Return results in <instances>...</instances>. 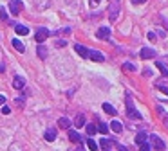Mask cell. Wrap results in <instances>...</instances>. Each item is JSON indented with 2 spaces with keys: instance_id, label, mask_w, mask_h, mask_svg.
I'll use <instances>...</instances> for the list:
<instances>
[{
  "instance_id": "obj_3",
  "label": "cell",
  "mask_w": 168,
  "mask_h": 151,
  "mask_svg": "<svg viewBox=\"0 0 168 151\" xmlns=\"http://www.w3.org/2000/svg\"><path fill=\"white\" fill-rule=\"evenodd\" d=\"M9 11H11L13 14H20V13L24 11L22 0H11V2H9Z\"/></svg>"
},
{
  "instance_id": "obj_7",
  "label": "cell",
  "mask_w": 168,
  "mask_h": 151,
  "mask_svg": "<svg viewBox=\"0 0 168 151\" xmlns=\"http://www.w3.org/2000/svg\"><path fill=\"white\" fill-rule=\"evenodd\" d=\"M96 36H98L100 40H109V36H110L109 27H100V29L96 31Z\"/></svg>"
},
{
  "instance_id": "obj_13",
  "label": "cell",
  "mask_w": 168,
  "mask_h": 151,
  "mask_svg": "<svg viewBox=\"0 0 168 151\" xmlns=\"http://www.w3.org/2000/svg\"><path fill=\"white\" fill-rule=\"evenodd\" d=\"M145 142H148V135H147L145 131H139V133L136 135V144L141 146V144H145Z\"/></svg>"
},
{
  "instance_id": "obj_14",
  "label": "cell",
  "mask_w": 168,
  "mask_h": 151,
  "mask_svg": "<svg viewBox=\"0 0 168 151\" xmlns=\"http://www.w3.org/2000/svg\"><path fill=\"white\" fill-rule=\"evenodd\" d=\"M74 50H76L81 58H89V50H87L83 45H78V43H76V45H74Z\"/></svg>"
},
{
  "instance_id": "obj_12",
  "label": "cell",
  "mask_w": 168,
  "mask_h": 151,
  "mask_svg": "<svg viewBox=\"0 0 168 151\" xmlns=\"http://www.w3.org/2000/svg\"><path fill=\"white\" fill-rule=\"evenodd\" d=\"M58 126H60L62 130H69V128L72 126V122H71L67 117H60V119H58Z\"/></svg>"
},
{
  "instance_id": "obj_22",
  "label": "cell",
  "mask_w": 168,
  "mask_h": 151,
  "mask_svg": "<svg viewBox=\"0 0 168 151\" xmlns=\"http://www.w3.org/2000/svg\"><path fill=\"white\" fill-rule=\"evenodd\" d=\"M85 142H87V148H89L90 151H96V149H98V144H96V142H94L92 139H87Z\"/></svg>"
},
{
  "instance_id": "obj_32",
  "label": "cell",
  "mask_w": 168,
  "mask_h": 151,
  "mask_svg": "<svg viewBox=\"0 0 168 151\" xmlns=\"http://www.w3.org/2000/svg\"><path fill=\"white\" fill-rule=\"evenodd\" d=\"M67 45V41L65 40H60V41H56V47H65Z\"/></svg>"
},
{
  "instance_id": "obj_36",
  "label": "cell",
  "mask_w": 168,
  "mask_h": 151,
  "mask_svg": "<svg viewBox=\"0 0 168 151\" xmlns=\"http://www.w3.org/2000/svg\"><path fill=\"white\" fill-rule=\"evenodd\" d=\"M150 74H152V72H150V70H148V68H147V70H143V76H147V77H148V76H150Z\"/></svg>"
},
{
  "instance_id": "obj_26",
  "label": "cell",
  "mask_w": 168,
  "mask_h": 151,
  "mask_svg": "<svg viewBox=\"0 0 168 151\" xmlns=\"http://www.w3.org/2000/svg\"><path fill=\"white\" fill-rule=\"evenodd\" d=\"M156 67L161 70V74H163V76H168V70L165 68V67H163V65H161V63H159V61H156Z\"/></svg>"
},
{
  "instance_id": "obj_33",
  "label": "cell",
  "mask_w": 168,
  "mask_h": 151,
  "mask_svg": "<svg viewBox=\"0 0 168 151\" xmlns=\"http://www.w3.org/2000/svg\"><path fill=\"white\" fill-rule=\"evenodd\" d=\"M148 40L150 41H156V32H148Z\"/></svg>"
},
{
  "instance_id": "obj_19",
  "label": "cell",
  "mask_w": 168,
  "mask_h": 151,
  "mask_svg": "<svg viewBox=\"0 0 168 151\" xmlns=\"http://www.w3.org/2000/svg\"><path fill=\"white\" fill-rule=\"evenodd\" d=\"M69 139H71L72 142H81V137H80V133H78V131H72V130L69 131Z\"/></svg>"
},
{
  "instance_id": "obj_29",
  "label": "cell",
  "mask_w": 168,
  "mask_h": 151,
  "mask_svg": "<svg viewBox=\"0 0 168 151\" xmlns=\"http://www.w3.org/2000/svg\"><path fill=\"white\" fill-rule=\"evenodd\" d=\"M139 151H150V144H148V142L141 144V146H139Z\"/></svg>"
},
{
  "instance_id": "obj_38",
  "label": "cell",
  "mask_w": 168,
  "mask_h": 151,
  "mask_svg": "<svg viewBox=\"0 0 168 151\" xmlns=\"http://www.w3.org/2000/svg\"><path fill=\"white\" fill-rule=\"evenodd\" d=\"M143 2H147V0H132V4H143Z\"/></svg>"
},
{
  "instance_id": "obj_35",
  "label": "cell",
  "mask_w": 168,
  "mask_h": 151,
  "mask_svg": "<svg viewBox=\"0 0 168 151\" xmlns=\"http://www.w3.org/2000/svg\"><path fill=\"white\" fill-rule=\"evenodd\" d=\"M116 146H118V151H128L125 146H121V144H116Z\"/></svg>"
},
{
  "instance_id": "obj_18",
  "label": "cell",
  "mask_w": 168,
  "mask_h": 151,
  "mask_svg": "<svg viewBox=\"0 0 168 151\" xmlns=\"http://www.w3.org/2000/svg\"><path fill=\"white\" fill-rule=\"evenodd\" d=\"M36 54H38V56L43 59V58H47V49H45V47L40 43V45H38V49H36Z\"/></svg>"
},
{
  "instance_id": "obj_1",
  "label": "cell",
  "mask_w": 168,
  "mask_h": 151,
  "mask_svg": "<svg viewBox=\"0 0 168 151\" xmlns=\"http://www.w3.org/2000/svg\"><path fill=\"white\" fill-rule=\"evenodd\" d=\"M127 110H128V119H130V117H132V119H138V121L143 119V115L134 108V101H132L130 95H127Z\"/></svg>"
},
{
  "instance_id": "obj_15",
  "label": "cell",
  "mask_w": 168,
  "mask_h": 151,
  "mask_svg": "<svg viewBox=\"0 0 168 151\" xmlns=\"http://www.w3.org/2000/svg\"><path fill=\"white\" fill-rule=\"evenodd\" d=\"M110 130H112L114 133H121V131H123V124L118 122V121H112V122H110Z\"/></svg>"
},
{
  "instance_id": "obj_17",
  "label": "cell",
  "mask_w": 168,
  "mask_h": 151,
  "mask_svg": "<svg viewBox=\"0 0 168 151\" xmlns=\"http://www.w3.org/2000/svg\"><path fill=\"white\" fill-rule=\"evenodd\" d=\"M11 43H13V47H14L18 52H24V50H25V47H24V43H22L20 40H13Z\"/></svg>"
},
{
  "instance_id": "obj_8",
  "label": "cell",
  "mask_w": 168,
  "mask_h": 151,
  "mask_svg": "<svg viewBox=\"0 0 168 151\" xmlns=\"http://www.w3.org/2000/svg\"><path fill=\"white\" fill-rule=\"evenodd\" d=\"M139 56H141L143 59H150V58H154V56H156V50H154V49H148V47H145V49H141Z\"/></svg>"
},
{
  "instance_id": "obj_31",
  "label": "cell",
  "mask_w": 168,
  "mask_h": 151,
  "mask_svg": "<svg viewBox=\"0 0 168 151\" xmlns=\"http://www.w3.org/2000/svg\"><path fill=\"white\" fill-rule=\"evenodd\" d=\"M157 88H159L161 92H165V94L168 95V88H166V86H163V85H159V83H157Z\"/></svg>"
},
{
  "instance_id": "obj_24",
  "label": "cell",
  "mask_w": 168,
  "mask_h": 151,
  "mask_svg": "<svg viewBox=\"0 0 168 151\" xmlns=\"http://www.w3.org/2000/svg\"><path fill=\"white\" fill-rule=\"evenodd\" d=\"M96 131H98V128H96L94 124H87V133H89L90 137H92V135H94Z\"/></svg>"
},
{
  "instance_id": "obj_11",
  "label": "cell",
  "mask_w": 168,
  "mask_h": 151,
  "mask_svg": "<svg viewBox=\"0 0 168 151\" xmlns=\"http://www.w3.org/2000/svg\"><path fill=\"white\" fill-rule=\"evenodd\" d=\"M43 139H45L47 142H52V140L56 139V130H54V128H47L45 133H43Z\"/></svg>"
},
{
  "instance_id": "obj_4",
  "label": "cell",
  "mask_w": 168,
  "mask_h": 151,
  "mask_svg": "<svg viewBox=\"0 0 168 151\" xmlns=\"http://www.w3.org/2000/svg\"><path fill=\"white\" fill-rule=\"evenodd\" d=\"M148 139L152 140V146H154L157 151H163V149H165V142H163V139H161L159 135H150Z\"/></svg>"
},
{
  "instance_id": "obj_10",
  "label": "cell",
  "mask_w": 168,
  "mask_h": 151,
  "mask_svg": "<svg viewBox=\"0 0 168 151\" xmlns=\"http://www.w3.org/2000/svg\"><path fill=\"white\" fill-rule=\"evenodd\" d=\"M89 58L94 59V61H98V63H100V61H105V56H103L100 50H89Z\"/></svg>"
},
{
  "instance_id": "obj_39",
  "label": "cell",
  "mask_w": 168,
  "mask_h": 151,
  "mask_svg": "<svg viewBox=\"0 0 168 151\" xmlns=\"http://www.w3.org/2000/svg\"><path fill=\"white\" fill-rule=\"evenodd\" d=\"M98 2H100V0H90V5H92V7H94V5H96V4H98Z\"/></svg>"
},
{
  "instance_id": "obj_5",
  "label": "cell",
  "mask_w": 168,
  "mask_h": 151,
  "mask_svg": "<svg viewBox=\"0 0 168 151\" xmlns=\"http://www.w3.org/2000/svg\"><path fill=\"white\" fill-rule=\"evenodd\" d=\"M109 11H110V13H109V18H110V22H114V20L118 18V14H119V2H118V0L112 2Z\"/></svg>"
},
{
  "instance_id": "obj_37",
  "label": "cell",
  "mask_w": 168,
  "mask_h": 151,
  "mask_svg": "<svg viewBox=\"0 0 168 151\" xmlns=\"http://www.w3.org/2000/svg\"><path fill=\"white\" fill-rule=\"evenodd\" d=\"M0 104H2V106L5 104V97H4V95H0Z\"/></svg>"
},
{
  "instance_id": "obj_21",
  "label": "cell",
  "mask_w": 168,
  "mask_h": 151,
  "mask_svg": "<svg viewBox=\"0 0 168 151\" xmlns=\"http://www.w3.org/2000/svg\"><path fill=\"white\" fill-rule=\"evenodd\" d=\"M98 131L103 133V135H107V133H109V126H107L105 122H100V124H98Z\"/></svg>"
},
{
  "instance_id": "obj_23",
  "label": "cell",
  "mask_w": 168,
  "mask_h": 151,
  "mask_svg": "<svg viewBox=\"0 0 168 151\" xmlns=\"http://www.w3.org/2000/svg\"><path fill=\"white\" fill-rule=\"evenodd\" d=\"M112 146V142L109 140V139H103L101 140V149H105V151H109V148Z\"/></svg>"
},
{
  "instance_id": "obj_42",
  "label": "cell",
  "mask_w": 168,
  "mask_h": 151,
  "mask_svg": "<svg viewBox=\"0 0 168 151\" xmlns=\"http://www.w3.org/2000/svg\"><path fill=\"white\" fill-rule=\"evenodd\" d=\"M76 151H83V148H81V146H78V149Z\"/></svg>"
},
{
  "instance_id": "obj_25",
  "label": "cell",
  "mask_w": 168,
  "mask_h": 151,
  "mask_svg": "<svg viewBox=\"0 0 168 151\" xmlns=\"http://www.w3.org/2000/svg\"><path fill=\"white\" fill-rule=\"evenodd\" d=\"M123 70H127V72H134L136 67H134L132 63H125V65H123Z\"/></svg>"
},
{
  "instance_id": "obj_41",
  "label": "cell",
  "mask_w": 168,
  "mask_h": 151,
  "mask_svg": "<svg viewBox=\"0 0 168 151\" xmlns=\"http://www.w3.org/2000/svg\"><path fill=\"white\" fill-rule=\"evenodd\" d=\"M165 126H168V117H165Z\"/></svg>"
},
{
  "instance_id": "obj_2",
  "label": "cell",
  "mask_w": 168,
  "mask_h": 151,
  "mask_svg": "<svg viewBox=\"0 0 168 151\" xmlns=\"http://www.w3.org/2000/svg\"><path fill=\"white\" fill-rule=\"evenodd\" d=\"M51 36V31L47 29V27H40L38 31H36V34H34V40L38 41V43H42L43 40H47Z\"/></svg>"
},
{
  "instance_id": "obj_30",
  "label": "cell",
  "mask_w": 168,
  "mask_h": 151,
  "mask_svg": "<svg viewBox=\"0 0 168 151\" xmlns=\"http://www.w3.org/2000/svg\"><path fill=\"white\" fill-rule=\"evenodd\" d=\"M2 113H4V115H9V113H11L9 106H5V104H4V106H2Z\"/></svg>"
},
{
  "instance_id": "obj_16",
  "label": "cell",
  "mask_w": 168,
  "mask_h": 151,
  "mask_svg": "<svg viewBox=\"0 0 168 151\" xmlns=\"http://www.w3.org/2000/svg\"><path fill=\"white\" fill-rule=\"evenodd\" d=\"M74 124H76L78 128H83V126H85V115H83V113H78V117H76Z\"/></svg>"
},
{
  "instance_id": "obj_28",
  "label": "cell",
  "mask_w": 168,
  "mask_h": 151,
  "mask_svg": "<svg viewBox=\"0 0 168 151\" xmlns=\"http://www.w3.org/2000/svg\"><path fill=\"white\" fill-rule=\"evenodd\" d=\"M157 61H159V63H161V65H163V67L168 70V56H165V58H159Z\"/></svg>"
},
{
  "instance_id": "obj_34",
  "label": "cell",
  "mask_w": 168,
  "mask_h": 151,
  "mask_svg": "<svg viewBox=\"0 0 168 151\" xmlns=\"http://www.w3.org/2000/svg\"><path fill=\"white\" fill-rule=\"evenodd\" d=\"M157 113H159V115H165V108H163V106H157Z\"/></svg>"
},
{
  "instance_id": "obj_6",
  "label": "cell",
  "mask_w": 168,
  "mask_h": 151,
  "mask_svg": "<svg viewBox=\"0 0 168 151\" xmlns=\"http://www.w3.org/2000/svg\"><path fill=\"white\" fill-rule=\"evenodd\" d=\"M13 88H16V90L25 88V79L20 77V76H14V77H13Z\"/></svg>"
},
{
  "instance_id": "obj_9",
  "label": "cell",
  "mask_w": 168,
  "mask_h": 151,
  "mask_svg": "<svg viewBox=\"0 0 168 151\" xmlns=\"http://www.w3.org/2000/svg\"><path fill=\"white\" fill-rule=\"evenodd\" d=\"M13 27H14V32H16V34H20V36L29 34V27H25V25H22V23H14Z\"/></svg>"
},
{
  "instance_id": "obj_27",
  "label": "cell",
  "mask_w": 168,
  "mask_h": 151,
  "mask_svg": "<svg viewBox=\"0 0 168 151\" xmlns=\"http://www.w3.org/2000/svg\"><path fill=\"white\" fill-rule=\"evenodd\" d=\"M0 20H2V22H7V13H5L4 7H0Z\"/></svg>"
},
{
  "instance_id": "obj_40",
  "label": "cell",
  "mask_w": 168,
  "mask_h": 151,
  "mask_svg": "<svg viewBox=\"0 0 168 151\" xmlns=\"http://www.w3.org/2000/svg\"><path fill=\"white\" fill-rule=\"evenodd\" d=\"M5 68H4V63H0V72H4Z\"/></svg>"
},
{
  "instance_id": "obj_20",
  "label": "cell",
  "mask_w": 168,
  "mask_h": 151,
  "mask_svg": "<svg viewBox=\"0 0 168 151\" xmlns=\"http://www.w3.org/2000/svg\"><path fill=\"white\" fill-rule=\"evenodd\" d=\"M103 110L109 113V115H114L116 113V110H114V106L112 104H109V103H103Z\"/></svg>"
}]
</instances>
